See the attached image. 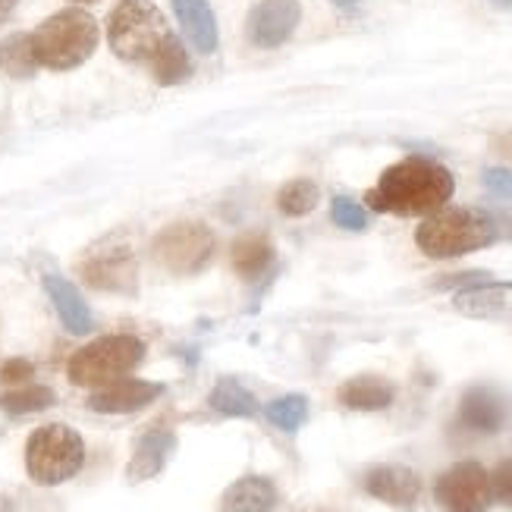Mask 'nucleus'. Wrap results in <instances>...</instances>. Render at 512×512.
I'll use <instances>...</instances> for the list:
<instances>
[{"mask_svg": "<svg viewBox=\"0 0 512 512\" xmlns=\"http://www.w3.org/2000/svg\"><path fill=\"white\" fill-rule=\"evenodd\" d=\"M456 192L453 173L431 158H406L384 170L368 192V208L377 214L428 217L440 211Z\"/></svg>", "mask_w": 512, "mask_h": 512, "instance_id": "f257e3e1", "label": "nucleus"}, {"mask_svg": "<svg viewBox=\"0 0 512 512\" xmlns=\"http://www.w3.org/2000/svg\"><path fill=\"white\" fill-rule=\"evenodd\" d=\"M110 51L126 63H154L173 41V29L151 0H120L107 19Z\"/></svg>", "mask_w": 512, "mask_h": 512, "instance_id": "f03ea898", "label": "nucleus"}, {"mask_svg": "<svg viewBox=\"0 0 512 512\" xmlns=\"http://www.w3.org/2000/svg\"><path fill=\"white\" fill-rule=\"evenodd\" d=\"M29 38L38 66H48V70H76L98 48V22L92 13L70 7L44 19Z\"/></svg>", "mask_w": 512, "mask_h": 512, "instance_id": "7ed1b4c3", "label": "nucleus"}, {"mask_svg": "<svg viewBox=\"0 0 512 512\" xmlns=\"http://www.w3.org/2000/svg\"><path fill=\"white\" fill-rule=\"evenodd\" d=\"M418 249L428 258H459L497 242L494 220L487 211L440 208L415 230Z\"/></svg>", "mask_w": 512, "mask_h": 512, "instance_id": "20e7f679", "label": "nucleus"}, {"mask_svg": "<svg viewBox=\"0 0 512 512\" xmlns=\"http://www.w3.org/2000/svg\"><path fill=\"white\" fill-rule=\"evenodd\" d=\"M85 462L82 437L66 425H44L26 443V472L35 484L54 487L79 475Z\"/></svg>", "mask_w": 512, "mask_h": 512, "instance_id": "39448f33", "label": "nucleus"}, {"mask_svg": "<svg viewBox=\"0 0 512 512\" xmlns=\"http://www.w3.org/2000/svg\"><path fill=\"white\" fill-rule=\"evenodd\" d=\"M145 359V343L139 337H101L82 346L70 359V381L76 387H107L126 377Z\"/></svg>", "mask_w": 512, "mask_h": 512, "instance_id": "423d86ee", "label": "nucleus"}, {"mask_svg": "<svg viewBox=\"0 0 512 512\" xmlns=\"http://www.w3.org/2000/svg\"><path fill=\"white\" fill-rule=\"evenodd\" d=\"M214 233L198 220H180L154 239V258L173 274H198L214 258Z\"/></svg>", "mask_w": 512, "mask_h": 512, "instance_id": "0eeeda50", "label": "nucleus"}, {"mask_svg": "<svg viewBox=\"0 0 512 512\" xmlns=\"http://www.w3.org/2000/svg\"><path fill=\"white\" fill-rule=\"evenodd\" d=\"M434 497L447 512H487L494 500L491 475L481 462H459L437 478Z\"/></svg>", "mask_w": 512, "mask_h": 512, "instance_id": "6e6552de", "label": "nucleus"}, {"mask_svg": "<svg viewBox=\"0 0 512 512\" xmlns=\"http://www.w3.org/2000/svg\"><path fill=\"white\" fill-rule=\"evenodd\" d=\"M302 19L299 0H261V4L249 13V41L255 48H280L289 35L296 32Z\"/></svg>", "mask_w": 512, "mask_h": 512, "instance_id": "1a4fd4ad", "label": "nucleus"}, {"mask_svg": "<svg viewBox=\"0 0 512 512\" xmlns=\"http://www.w3.org/2000/svg\"><path fill=\"white\" fill-rule=\"evenodd\" d=\"M161 393H164V384L120 377V381L98 387L92 396H88V409L101 412V415H129V412H139V409L151 406Z\"/></svg>", "mask_w": 512, "mask_h": 512, "instance_id": "9d476101", "label": "nucleus"}, {"mask_svg": "<svg viewBox=\"0 0 512 512\" xmlns=\"http://www.w3.org/2000/svg\"><path fill=\"white\" fill-rule=\"evenodd\" d=\"M365 491L393 509H415L421 500V478L409 465H374L365 475Z\"/></svg>", "mask_w": 512, "mask_h": 512, "instance_id": "9b49d317", "label": "nucleus"}, {"mask_svg": "<svg viewBox=\"0 0 512 512\" xmlns=\"http://www.w3.org/2000/svg\"><path fill=\"white\" fill-rule=\"evenodd\" d=\"M453 308L475 321H503L512 324V283H478L456 289Z\"/></svg>", "mask_w": 512, "mask_h": 512, "instance_id": "f8f14e48", "label": "nucleus"}, {"mask_svg": "<svg viewBox=\"0 0 512 512\" xmlns=\"http://www.w3.org/2000/svg\"><path fill=\"white\" fill-rule=\"evenodd\" d=\"M509 421V403L506 396L494 387H472L465 390L459 403V425L475 434H497Z\"/></svg>", "mask_w": 512, "mask_h": 512, "instance_id": "ddd939ff", "label": "nucleus"}, {"mask_svg": "<svg viewBox=\"0 0 512 512\" xmlns=\"http://www.w3.org/2000/svg\"><path fill=\"white\" fill-rule=\"evenodd\" d=\"M85 280L98 289H117V293H129L136 286V261H132L129 249L114 246V249H98L92 258L82 264Z\"/></svg>", "mask_w": 512, "mask_h": 512, "instance_id": "4468645a", "label": "nucleus"}, {"mask_svg": "<svg viewBox=\"0 0 512 512\" xmlns=\"http://www.w3.org/2000/svg\"><path fill=\"white\" fill-rule=\"evenodd\" d=\"M173 450H176V437L170 431L154 428V431L142 434L139 443H136V453H132V459H129L126 478L132 484H139V481H148L154 475H161V469L167 465Z\"/></svg>", "mask_w": 512, "mask_h": 512, "instance_id": "2eb2a0df", "label": "nucleus"}, {"mask_svg": "<svg viewBox=\"0 0 512 512\" xmlns=\"http://www.w3.org/2000/svg\"><path fill=\"white\" fill-rule=\"evenodd\" d=\"M173 10L198 54L217 51V19L208 0H173Z\"/></svg>", "mask_w": 512, "mask_h": 512, "instance_id": "dca6fc26", "label": "nucleus"}, {"mask_svg": "<svg viewBox=\"0 0 512 512\" xmlns=\"http://www.w3.org/2000/svg\"><path fill=\"white\" fill-rule=\"evenodd\" d=\"M277 506V487L261 478V475H246L233 481L224 500H220V512H271Z\"/></svg>", "mask_w": 512, "mask_h": 512, "instance_id": "f3484780", "label": "nucleus"}, {"mask_svg": "<svg viewBox=\"0 0 512 512\" xmlns=\"http://www.w3.org/2000/svg\"><path fill=\"white\" fill-rule=\"evenodd\" d=\"M44 289H48V296H51V302H54L66 330L76 333V337H82V333L92 330V311H88L82 293L70 280L51 274V277H44Z\"/></svg>", "mask_w": 512, "mask_h": 512, "instance_id": "a211bd4d", "label": "nucleus"}, {"mask_svg": "<svg viewBox=\"0 0 512 512\" xmlns=\"http://www.w3.org/2000/svg\"><path fill=\"white\" fill-rule=\"evenodd\" d=\"M340 403L355 412H381L396 399V387L377 374H359L340 387Z\"/></svg>", "mask_w": 512, "mask_h": 512, "instance_id": "6ab92c4d", "label": "nucleus"}, {"mask_svg": "<svg viewBox=\"0 0 512 512\" xmlns=\"http://www.w3.org/2000/svg\"><path fill=\"white\" fill-rule=\"evenodd\" d=\"M274 264V246L264 233H246L233 242V267L239 277L255 280Z\"/></svg>", "mask_w": 512, "mask_h": 512, "instance_id": "aec40b11", "label": "nucleus"}, {"mask_svg": "<svg viewBox=\"0 0 512 512\" xmlns=\"http://www.w3.org/2000/svg\"><path fill=\"white\" fill-rule=\"evenodd\" d=\"M208 403L220 415H233V418H252L258 412L255 393H249L246 387L236 381V377H224V381H217L211 396H208Z\"/></svg>", "mask_w": 512, "mask_h": 512, "instance_id": "412c9836", "label": "nucleus"}, {"mask_svg": "<svg viewBox=\"0 0 512 512\" xmlns=\"http://www.w3.org/2000/svg\"><path fill=\"white\" fill-rule=\"evenodd\" d=\"M0 70L13 79H29L38 70L29 35H10L4 44H0Z\"/></svg>", "mask_w": 512, "mask_h": 512, "instance_id": "4be33fe9", "label": "nucleus"}, {"mask_svg": "<svg viewBox=\"0 0 512 512\" xmlns=\"http://www.w3.org/2000/svg\"><path fill=\"white\" fill-rule=\"evenodd\" d=\"M54 390L51 387H16V390H7L0 393V409L7 415H32V412H44L54 406Z\"/></svg>", "mask_w": 512, "mask_h": 512, "instance_id": "5701e85b", "label": "nucleus"}, {"mask_svg": "<svg viewBox=\"0 0 512 512\" xmlns=\"http://www.w3.org/2000/svg\"><path fill=\"white\" fill-rule=\"evenodd\" d=\"M151 73L161 85H176L192 76V63H189V54L183 48V41L173 35V41L161 51V57L151 63Z\"/></svg>", "mask_w": 512, "mask_h": 512, "instance_id": "b1692460", "label": "nucleus"}, {"mask_svg": "<svg viewBox=\"0 0 512 512\" xmlns=\"http://www.w3.org/2000/svg\"><path fill=\"white\" fill-rule=\"evenodd\" d=\"M267 421H271L274 428L293 434L305 425L308 418V399L302 393H289V396H280L274 403H267Z\"/></svg>", "mask_w": 512, "mask_h": 512, "instance_id": "393cba45", "label": "nucleus"}, {"mask_svg": "<svg viewBox=\"0 0 512 512\" xmlns=\"http://www.w3.org/2000/svg\"><path fill=\"white\" fill-rule=\"evenodd\" d=\"M321 202V192L318 186L311 183V180H293V183H286L277 195V208L286 214V217H305L318 208Z\"/></svg>", "mask_w": 512, "mask_h": 512, "instance_id": "a878e982", "label": "nucleus"}, {"mask_svg": "<svg viewBox=\"0 0 512 512\" xmlns=\"http://www.w3.org/2000/svg\"><path fill=\"white\" fill-rule=\"evenodd\" d=\"M330 217H333V224H337V227L352 230V233H359V230L368 227V211H365L362 205H355L352 198H346V195H337V198H333Z\"/></svg>", "mask_w": 512, "mask_h": 512, "instance_id": "bb28decb", "label": "nucleus"}, {"mask_svg": "<svg viewBox=\"0 0 512 512\" xmlns=\"http://www.w3.org/2000/svg\"><path fill=\"white\" fill-rule=\"evenodd\" d=\"M491 494L503 506H512V459H503L494 469V475H491Z\"/></svg>", "mask_w": 512, "mask_h": 512, "instance_id": "cd10ccee", "label": "nucleus"}, {"mask_svg": "<svg viewBox=\"0 0 512 512\" xmlns=\"http://www.w3.org/2000/svg\"><path fill=\"white\" fill-rule=\"evenodd\" d=\"M481 183H484L487 192H494V195H500V198H512V170H506V167H491V170H484Z\"/></svg>", "mask_w": 512, "mask_h": 512, "instance_id": "c85d7f7f", "label": "nucleus"}, {"mask_svg": "<svg viewBox=\"0 0 512 512\" xmlns=\"http://www.w3.org/2000/svg\"><path fill=\"white\" fill-rule=\"evenodd\" d=\"M26 377H32V365L22 362V359L7 362L4 371H0V381H4V384H19V381H26Z\"/></svg>", "mask_w": 512, "mask_h": 512, "instance_id": "c756f323", "label": "nucleus"}, {"mask_svg": "<svg viewBox=\"0 0 512 512\" xmlns=\"http://www.w3.org/2000/svg\"><path fill=\"white\" fill-rule=\"evenodd\" d=\"M494 220V233L497 239H512V211H487Z\"/></svg>", "mask_w": 512, "mask_h": 512, "instance_id": "7c9ffc66", "label": "nucleus"}, {"mask_svg": "<svg viewBox=\"0 0 512 512\" xmlns=\"http://www.w3.org/2000/svg\"><path fill=\"white\" fill-rule=\"evenodd\" d=\"M16 4H19V0H0V22L10 19V13L16 10Z\"/></svg>", "mask_w": 512, "mask_h": 512, "instance_id": "2f4dec72", "label": "nucleus"}, {"mask_svg": "<svg viewBox=\"0 0 512 512\" xmlns=\"http://www.w3.org/2000/svg\"><path fill=\"white\" fill-rule=\"evenodd\" d=\"M333 4H337V7H343V10H349V7H355V4H359V0H333Z\"/></svg>", "mask_w": 512, "mask_h": 512, "instance_id": "473e14b6", "label": "nucleus"}, {"mask_svg": "<svg viewBox=\"0 0 512 512\" xmlns=\"http://www.w3.org/2000/svg\"><path fill=\"white\" fill-rule=\"evenodd\" d=\"M494 7H500V10H512V0H491Z\"/></svg>", "mask_w": 512, "mask_h": 512, "instance_id": "72a5a7b5", "label": "nucleus"}, {"mask_svg": "<svg viewBox=\"0 0 512 512\" xmlns=\"http://www.w3.org/2000/svg\"><path fill=\"white\" fill-rule=\"evenodd\" d=\"M76 4H98V0H76Z\"/></svg>", "mask_w": 512, "mask_h": 512, "instance_id": "f704fd0d", "label": "nucleus"}]
</instances>
